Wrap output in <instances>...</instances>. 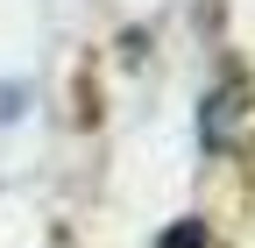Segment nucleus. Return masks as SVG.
<instances>
[{
  "label": "nucleus",
  "mask_w": 255,
  "mask_h": 248,
  "mask_svg": "<svg viewBox=\"0 0 255 248\" xmlns=\"http://www.w3.org/2000/svg\"><path fill=\"white\" fill-rule=\"evenodd\" d=\"M248 121H255V92H248V85H220L213 100H206V121H199V128H206L213 149H234Z\"/></svg>",
  "instance_id": "obj_1"
},
{
  "label": "nucleus",
  "mask_w": 255,
  "mask_h": 248,
  "mask_svg": "<svg viewBox=\"0 0 255 248\" xmlns=\"http://www.w3.org/2000/svg\"><path fill=\"white\" fill-rule=\"evenodd\" d=\"M163 248H206V220H184V227H170V234H163Z\"/></svg>",
  "instance_id": "obj_2"
}]
</instances>
